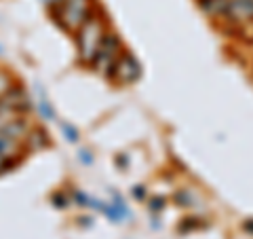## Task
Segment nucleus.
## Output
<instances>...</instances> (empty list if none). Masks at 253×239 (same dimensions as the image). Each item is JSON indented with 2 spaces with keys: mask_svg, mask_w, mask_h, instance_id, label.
<instances>
[{
  "mask_svg": "<svg viewBox=\"0 0 253 239\" xmlns=\"http://www.w3.org/2000/svg\"><path fill=\"white\" fill-rule=\"evenodd\" d=\"M41 2L46 6V11H49V13H53V11L57 9V6L63 2V0H41Z\"/></svg>",
  "mask_w": 253,
  "mask_h": 239,
  "instance_id": "obj_11",
  "label": "nucleus"
},
{
  "mask_svg": "<svg viewBox=\"0 0 253 239\" xmlns=\"http://www.w3.org/2000/svg\"><path fill=\"white\" fill-rule=\"evenodd\" d=\"M13 85H15V83H13V76H11V72H6V70L0 68V100H2L4 95L9 93V89H11Z\"/></svg>",
  "mask_w": 253,
  "mask_h": 239,
  "instance_id": "obj_7",
  "label": "nucleus"
},
{
  "mask_svg": "<svg viewBox=\"0 0 253 239\" xmlns=\"http://www.w3.org/2000/svg\"><path fill=\"white\" fill-rule=\"evenodd\" d=\"M108 32H110L108 17H106L104 9L97 6V11H95L74 34L76 55H78V61H81L83 66H86V68L93 66V60H95V55H97Z\"/></svg>",
  "mask_w": 253,
  "mask_h": 239,
  "instance_id": "obj_1",
  "label": "nucleus"
},
{
  "mask_svg": "<svg viewBox=\"0 0 253 239\" xmlns=\"http://www.w3.org/2000/svg\"><path fill=\"white\" fill-rule=\"evenodd\" d=\"M133 195H135L137 199H146V197H148V193H146V188H144V186H139V184H137L135 188H133Z\"/></svg>",
  "mask_w": 253,
  "mask_h": 239,
  "instance_id": "obj_12",
  "label": "nucleus"
},
{
  "mask_svg": "<svg viewBox=\"0 0 253 239\" xmlns=\"http://www.w3.org/2000/svg\"><path fill=\"white\" fill-rule=\"evenodd\" d=\"M81 159H83L84 163H89V165L93 163V157L89 155V150H81Z\"/></svg>",
  "mask_w": 253,
  "mask_h": 239,
  "instance_id": "obj_13",
  "label": "nucleus"
},
{
  "mask_svg": "<svg viewBox=\"0 0 253 239\" xmlns=\"http://www.w3.org/2000/svg\"><path fill=\"white\" fill-rule=\"evenodd\" d=\"M199 9L207 15L209 19L213 21H221L224 19V13H226V6H228V0H196Z\"/></svg>",
  "mask_w": 253,
  "mask_h": 239,
  "instance_id": "obj_6",
  "label": "nucleus"
},
{
  "mask_svg": "<svg viewBox=\"0 0 253 239\" xmlns=\"http://www.w3.org/2000/svg\"><path fill=\"white\" fill-rule=\"evenodd\" d=\"M97 0H63L51 15L63 32L74 36L76 30L97 11Z\"/></svg>",
  "mask_w": 253,
  "mask_h": 239,
  "instance_id": "obj_2",
  "label": "nucleus"
},
{
  "mask_svg": "<svg viewBox=\"0 0 253 239\" xmlns=\"http://www.w3.org/2000/svg\"><path fill=\"white\" fill-rule=\"evenodd\" d=\"M38 108H41V113L44 119H53V108L49 106V102L46 100H41V104H38Z\"/></svg>",
  "mask_w": 253,
  "mask_h": 239,
  "instance_id": "obj_9",
  "label": "nucleus"
},
{
  "mask_svg": "<svg viewBox=\"0 0 253 239\" xmlns=\"http://www.w3.org/2000/svg\"><path fill=\"white\" fill-rule=\"evenodd\" d=\"M219 23L234 32L253 23V0H228L224 19Z\"/></svg>",
  "mask_w": 253,
  "mask_h": 239,
  "instance_id": "obj_4",
  "label": "nucleus"
},
{
  "mask_svg": "<svg viewBox=\"0 0 253 239\" xmlns=\"http://www.w3.org/2000/svg\"><path fill=\"white\" fill-rule=\"evenodd\" d=\"M123 53H125V49H123L121 38H118L116 32L110 30L108 34H106V38H104V43H101V47H99L97 55H95L91 70H95V72H97L99 76L108 78L110 74H112L116 61L121 60Z\"/></svg>",
  "mask_w": 253,
  "mask_h": 239,
  "instance_id": "obj_3",
  "label": "nucleus"
},
{
  "mask_svg": "<svg viewBox=\"0 0 253 239\" xmlns=\"http://www.w3.org/2000/svg\"><path fill=\"white\" fill-rule=\"evenodd\" d=\"M165 203H167V199H165V197H152V199H150V203H148V208L156 214V212L165 210Z\"/></svg>",
  "mask_w": 253,
  "mask_h": 239,
  "instance_id": "obj_8",
  "label": "nucleus"
},
{
  "mask_svg": "<svg viewBox=\"0 0 253 239\" xmlns=\"http://www.w3.org/2000/svg\"><path fill=\"white\" fill-rule=\"evenodd\" d=\"M61 127H63V131H66V138H68L70 142H76V140H78V131L72 129V127H70L68 123H63Z\"/></svg>",
  "mask_w": 253,
  "mask_h": 239,
  "instance_id": "obj_10",
  "label": "nucleus"
},
{
  "mask_svg": "<svg viewBox=\"0 0 253 239\" xmlns=\"http://www.w3.org/2000/svg\"><path fill=\"white\" fill-rule=\"evenodd\" d=\"M112 83L116 85H133V83H137L139 78H141V63L137 61V58L133 53L129 51H125L121 55V60L116 61V66L112 70V74L108 76Z\"/></svg>",
  "mask_w": 253,
  "mask_h": 239,
  "instance_id": "obj_5",
  "label": "nucleus"
}]
</instances>
